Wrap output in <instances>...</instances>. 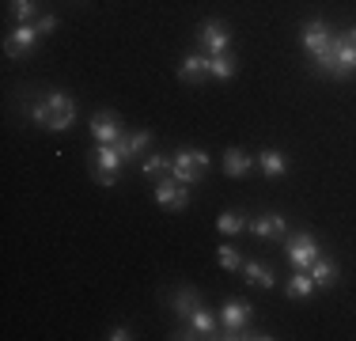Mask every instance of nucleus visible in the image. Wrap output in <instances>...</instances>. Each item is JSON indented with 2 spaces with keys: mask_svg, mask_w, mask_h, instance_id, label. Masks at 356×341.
Here are the masks:
<instances>
[{
  "mask_svg": "<svg viewBox=\"0 0 356 341\" xmlns=\"http://www.w3.org/2000/svg\"><path fill=\"white\" fill-rule=\"evenodd\" d=\"M38 34H54L57 31V15H42V19H35Z\"/></svg>",
  "mask_w": 356,
  "mask_h": 341,
  "instance_id": "27",
  "label": "nucleus"
},
{
  "mask_svg": "<svg viewBox=\"0 0 356 341\" xmlns=\"http://www.w3.org/2000/svg\"><path fill=\"white\" fill-rule=\"evenodd\" d=\"M197 42L205 46V57H220V54H227V46H232V31H227V23H220V19H205L197 27Z\"/></svg>",
  "mask_w": 356,
  "mask_h": 341,
  "instance_id": "5",
  "label": "nucleus"
},
{
  "mask_svg": "<svg viewBox=\"0 0 356 341\" xmlns=\"http://www.w3.org/2000/svg\"><path fill=\"white\" fill-rule=\"evenodd\" d=\"M91 136H95L99 144H118V141L125 136L122 118H118L114 110H99V114L91 118Z\"/></svg>",
  "mask_w": 356,
  "mask_h": 341,
  "instance_id": "8",
  "label": "nucleus"
},
{
  "mask_svg": "<svg viewBox=\"0 0 356 341\" xmlns=\"http://www.w3.org/2000/svg\"><path fill=\"white\" fill-rule=\"evenodd\" d=\"M156 201L163 205V209H171V212H182L186 205H190V193H186V186L171 175V178H159L156 182Z\"/></svg>",
  "mask_w": 356,
  "mask_h": 341,
  "instance_id": "10",
  "label": "nucleus"
},
{
  "mask_svg": "<svg viewBox=\"0 0 356 341\" xmlns=\"http://www.w3.org/2000/svg\"><path fill=\"white\" fill-rule=\"evenodd\" d=\"M31 122H38L42 129L65 133L76 122V102L65 95V91H54L46 102H35V106H31Z\"/></svg>",
  "mask_w": 356,
  "mask_h": 341,
  "instance_id": "1",
  "label": "nucleus"
},
{
  "mask_svg": "<svg viewBox=\"0 0 356 341\" xmlns=\"http://www.w3.org/2000/svg\"><path fill=\"white\" fill-rule=\"evenodd\" d=\"M239 72V65H235V57L220 54V57H209V76H216V80H232V76Z\"/></svg>",
  "mask_w": 356,
  "mask_h": 341,
  "instance_id": "22",
  "label": "nucleus"
},
{
  "mask_svg": "<svg viewBox=\"0 0 356 341\" xmlns=\"http://www.w3.org/2000/svg\"><path fill=\"white\" fill-rule=\"evenodd\" d=\"M216 228H220V235H239L243 228H247V220H243L239 212H224V216L216 220Z\"/></svg>",
  "mask_w": 356,
  "mask_h": 341,
  "instance_id": "24",
  "label": "nucleus"
},
{
  "mask_svg": "<svg viewBox=\"0 0 356 341\" xmlns=\"http://www.w3.org/2000/svg\"><path fill=\"white\" fill-rule=\"evenodd\" d=\"M261 170H266L269 178H281L288 170V164H284V156L277 148H266V152H261Z\"/></svg>",
  "mask_w": 356,
  "mask_h": 341,
  "instance_id": "23",
  "label": "nucleus"
},
{
  "mask_svg": "<svg viewBox=\"0 0 356 341\" xmlns=\"http://www.w3.org/2000/svg\"><path fill=\"white\" fill-rule=\"evenodd\" d=\"M345 34H349V42H353V46H356V27H353V31H345Z\"/></svg>",
  "mask_w": 356,
  "mask_h": 341,
  "instance_id": "29",
  "label": "nucleus"
},
{
  "mask_svg": "<svg viewBox=\"0 0 356 341\" xmlns=\"http://www.w3.org/2000/svg\"><path fill=\"white\" fill-rule=\"evenodd\" d=\"M35 42H38L35 23H15V31L8 34V42H4V54L8 57H27L31 49H35Z\"/></svg>",
  "mask_w": 356,
  "mask_h": 341,
  "instance_id": "11",
  "label": "nucleus"
},
{
  "mask_svg": "<svg viewBox=\"0 0 356 341\" xmlns=\"http://www.w3.org/2000/svg\"><path fill=\"white\" fill-rule=\"evenodd\" d=\"M330 38H334V34H330V27H326L322 19H307V23H303V49H307L315 61H322V57H326Z\"/></svg>",
  "mask_w": 356,
  "mask_h": 341,
  "instance_id": "9",
  "label": "nucleus"
},
{
  "mask_svg": "<svg viewBox=\"0 0 356 341\" xmlns=\"http://www.w3.org/2000/svg\"><path fill=\"white\" fill-rule=\"evenodd\" d=\"M250 315H254V307L247 300H227L224 307H220V334L216 338H227V341H235L247 330V322H250Z\"/></svg>",
  "mask_w": 356,
  "mask_h": 341,
  "instance_id": "4",
  "label": "nucleus"
},
{
  "mask_svg": "<svg viewBox=\"0 0 356 341\" xmlns=\"http://www.w3.org/2000/svg\"><path fill=\"white\" fill-rule=\"evenodd\" d=\"M205 76H209V57L205 54L182 57V65H178V80L182 84H197V80H205Z\"/></svg>",
  "mask_w": 356,
  "mask_h": 341,
  "instance_id": "14",
  "label": "nucleus"
},
{
  "mask_svg": "<svg viewBox=\"0 0 356 341\" xmlns=\"http://www.w3.org/2000/svg\"><path fill=\"white\" fill-rule=\"evenodd\" d=\"M175 338H216V319L205 311V307H197V311L190 315V322H186Z\"/></svg>",
  "mask_w": 356,
  "mask_h": 341,
  "instance_id": "12",
  "label": "nucleus"
},
{
  "mask_svg": "<svg viewBox=\"0 0 356 341\" xmlns=\"http://www.w3.org/2000/svg\"><path fill=\"white\" fill-rule=\"evenodd\" d=\"M148 144H152V133H125L114 148L122 152L125 164H129V159H140V152H148Z\"/></svg>",
  "mask_w": 356,
  "mask_h": 341,
  "instance_id": "15",
  "label": "nucleus"
},
{
  "mask_svg": "<svg viewBox=\"0 0 356 341\" xmlns=\"http://www.w3.org/2000/svg\"><path fill=\"white\" fill-rule=\"evenodd\" d=\"M220 266L232 269V273H239V269H243V254L232 251V246H220Z\"/></svg>",
  "mask_w": 356,
  "mask_h": 341,
  "instance_id": "26",
  "label": "nucleus"
},
{
  "mask_svg": "<svg viewBox=\"0 0 356 341\" xmlns=\"http://www.w3.org/2000/svg\"><path fill=\"white\" fill-rule=\"evenodd\" d=\"M140 170H144V178L159 182V178H171V175H175V159H167V156H148Z\"/></svg>",
  "mask_w": 356,
  "mask_h": 341,
  "instance_id": "20",
  "label": "nucleus"
},
{
  "mask_svg": "<svg viewBox=\"0 0 356 341\" xmlns=\"http://www.w3.org/2000/svg\"><path fill=\"white\" fill-rule=\"evenodd\" d=\"M106 338H110V341H129L133 334H129V330H125V326H114V330H110Z\"/></svg>",
  "mask_w": 356,
  "mask_h": 341,
  "instance_id": "28",
  "label": "nucleus"
},
{
  "mask_svg": "<svg viewBox=\"0 0 356 341\" xmlns=\"http://www.w3.org/2000/svg\"><path fill=\"white\" fill-rule=\"evenodd\" d=\"M311 292H315V280H311V273H307V269H296L292 280H288V296H292V300H307Z\"/></svg>",
  "mask_w": 356,
  "mask_h": 341,
  "instance_id": "21",
  "label": "nucleus"
},
{
  "mask_svg": "<svg viewBox=\"0 0 356 341\" xmlns=\"http://www.w3.org/2000/svg\"><path fill=\"white\" fill-rule=\"evenodd\" d=\"M307 273H311V280H315L318 288H330V285L337 280V262H334V258H322V254H318L315 266H311Z\"/></svg>",
  "mask_w": 356,
  "mask_h": 341,
  "instance_id": "19",
  "label": "nucleus"
},
{
  "mask_svg": "<svg viewBox=\"0 0 356 341\" xmlns=\"http://www.w3.org/2000/svg\"><path fill=\"white\" fill-rule=\"evenodd\" d=\"M197 307H201L197 288H190V285H186V288H178V292H175V315H178L182 322H190V315L197 311Z\"/></svg>",
  "mask_w": 356,
  "mask_h": 341,
  "instance_id": "17",
  "label": "nucleus"
},
{
  "mask_svg": "<svg viewBox=\"0 0 356 341\" xmlns=\"http://www.w3.org/2000/svg\"><path fill=\"white\" fill-rule=\"evenodd\" d=\"M205 167H209V156H205V152H197V148H182V152L175 156V178H178L182 186H193Z\"/></svg>",
  "mask_w": 356,
  "mask_h": 341,
  "instance_id": "6",
  "label": "nucleus"
},
{
  "mask_svg": "<svg viewBox=\"0 0 356 341\" xmlns=\"http://www.w3.org/2000/svg\"><path fill=\"white\" fill-rule=\"evenodd\" d=\"M315 258H318V243L311 232H300V235L288 239V262H292L296 269H311Z\"/></svg>",
  "mask_w": 356,
  "mask_h": 341,
  "instance_id": "7",
  "label": "nucleus"
},
{
  "mask_svg": "<svg viewBox=\"0 0 356 341\" xmlns=\"http://www.w3.org/2000/svg\"><path fill=\"white\" fill-rule=\"evenodd\" d=\"M247 228H250V232L258 235V239H284V235H288V224H284L281 212H266V216L250 220Z\"/></svg>",
  "mask_w": 356,
  "mask_h": 341,
  "instance_id": "13",
  "label": "nucleus"
},
{
  "mask_svg": "<svg viewBox=\"0 0 356 341\" xmlns=\"http://www.w3.org/2000/svg\"><path fill=\"white\" fill-rule=\"evenodd\" d=\"M12 15H15V23H31L38 15V4L35 0H12Z\"/></svg>",
  "mask_w": 356,
  "mask_h": 341,
  "instance_id": "25",
  "label": "nucleus"
},
{
  "mask_svg": "<svg viewBox=\"0 0 356 341\" xmlns=\"http://www.w3.org/2000/svg\"><path fill=\"white\" fill-rule=\"evenodd\" d=\"M122 167H125V156L114 144H99V148L91 152V175H95L99 186H114L118 175H122Z\"/></svg>",
  "mask_w": 356,
  "mask_h": 341,
  "instance_id": "3",
  "label": "nucleus"
},
{
  "mask_svg": "<svg viewBox=\"0 0 356 341\" xmlns=\"http://www.w3.org/2000/svg\"><path fill=\"white\" fill-rule=\"evenodd\" d=\"M243 277H247V285H254V288H273L277 285L273 269L261 266V262H243Z\"/></svg>",
  "mask_w": 356,
  "mask_h": 341,
  "instance_id": "18",
  "label": "nucleus"
},
{
  "mask_svg": "<svg viewBox=\"0 0 356 341\" xmlns=\"http://www.w3.org/2000/svg\"><path fill=\"white\" fill-rule=\"evenodd\" d=\"M250 167H254V159H250L243 148H227V152H224V175H227V178L250 175Z\"/></svg>",
  "mask_w": 356,
  "mask_h": 341,
  "instance_id": "16",
  "label": "nucleus"
},
{
  "mask_svg": "<svg viewBox=\"0 0 356 341\" xmlns=\"http://www.w3.org/2000/svg\"><path fill=\"white\" fill-rule=\"evenodd\" d=\"M318 68L330 72V76L356 72V46L349 42V34H334V38H330V49H326V57L318 61Z\"/></svg>",
  "mask_w": 356,
  "mask_h": 341,
  "instance_id": "2",
  "label": "nucleus"
}]
</instances>
